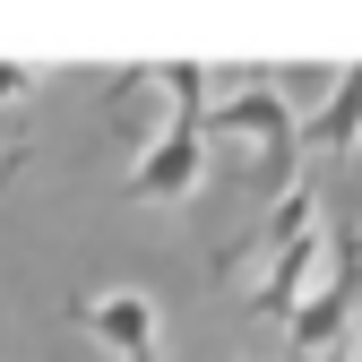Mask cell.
Instances as JSON below:
<instances>
[{
	"label": "cell",
	"mask_w": 362,
	"mask_h": 362,
	"mask_svg": "<svg viewBox=\"0 0 362 362\" xmlns=\"http://www.w3.org/2000/svg\"><path fill=\"white\" fill-rule=\"evenodd\" d=\"M156 78L173 86V121H164V139L129 164V181H121V199H139V207L190 199L199 173H207V139H199V121H207V61H173V69H156Z\"/></svg>",
	"instance_id": "1"
},
{
	"label": "cell",
	"mask_w": 362,
	"mask_h": 362,
	"mask_svg": "<svg viewBox=\"0 0 362 362\" xmlns=\"http://www.w3.org/2000/svg\"><path fill=\"white\" fill-rule=\"evenodd\" d=\"M199 139H242V147H259V190H293V112H285V95L276 86H250V95H224V104H207V121H199Z\"/></svg>",
	"instance_id": "2"
},
{
	"label": "cell",
	"mask_w": 362,
	"mask_h": 362,
	"mask_svg": "<svg viewBox=\"0 0 362 362\" xmlns=\"http://www.w3.org/2000/svg\"><path fill=\"white\" fill-rule=\"evenodd\" d=\"M69 328H86L112 362H164V310L139 285H112V293H78L69 302Z\"/></svg>",
	"instance_id": "3"
},
{
	"label": "cell",
	"mask_w": 362,
	"mask_h": 362,
	"mask_svg": "<svg viewBox=\"0 0 362 362\" xmlns=\"http://www.w3.org/2000/svg\"><path fill=\"white\" fill-rule=\"evenodd\" d=\"M320 259H328V242H320V233L285 242L276 259H267L259 293H250V320H293V310H302V293H310V276H320Z\"/></svg>",
	"instance_id": "4"
},
{
	"label": "cell",
	"mask_w": 362,
	"mask_h": 362,
	"mask_svg": "<svg viewBox=\"0 0 362 362\" xmlns=\"http://www.w3.org/2000/svg\"><path fill=\"white\" fill-rule=\"evenodd\" d=\"M310 216H320V190H310V181H293V190H285L276 207H267V224H250V242H233V250H224L216 267L233 276L242 259H276L285 242H302V233H310Z\"/></svg>",
	"instance_id": "5"
},
{
	"label": "cell",
	"mask_w": 362,
	"mask_h": 362,
	"mask_svg": "<svg viewBox=\"0 0 362 362\" xmlns=\"http://www.w3.org/2000/svg\"><path fill=\"white\" fill-rule=\"evenodd\" d=\"M310 147H320L328 164H345V156L362 147V61H354V69H337L328 104L310 112Z\"/></svg>",
	"instance_id": "6"
},
{
	"label": "cell",
	"mask_w": 362,
	"mask_h": 362,
	"mask_svg": "<svg viewBox=\"0 0 362 362\" xmlns=\"http://www.w3.org/2000/svg\"><path fill=\"white\" fill-rule=\"evenodd\" d=\"M267 78H276L285 112H320V104H328V86H337V69H310V61H276Z\"/></svg>",
	"instance_id": "7"
},
{
	"label": "cell",
	"mask_w": 362,
	"mask_h": 362,
	"mask_svg": "<svg viewBox=\"0 0 362 362\" xmlns=\"http://www.w3.org/2000/svg\"><path fill=\"white\" fill-rule=\"evenodd\" d=\"M18 95H26V69H18V61H0V104H18Z\"/></svg>",
	"instance_id": "8"
},
{
	"label": "cell",
	"mask_w": 362,
	"mask_h": 362,
	"mask_svg": "<svg viewBox=\"0 0 362 362\" xmlns=\"http://www.w3.org/2000/svg\"><path fill=\"white\" fill-rule=\"evenodd\" d=\"M345 362H362V328H354V337H345Z\"/></svg>",
	"instance_id": "9"
},
{
	"label": "cell",
	"mask_w": 362,
	"mask_h": 362,
	"mask_svg": "<svg viewBox=\"0 0 362 362\" xmlns=\"http://www.w3.org/2000/svg\"><path fill=\"white\" fill-rule=\"evenodd\" d=\"M320 362H345V345H328V354H320Z\"/></svg>",
	"instance_id": "10"
}]
</instances>
